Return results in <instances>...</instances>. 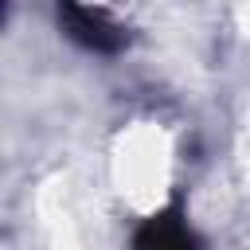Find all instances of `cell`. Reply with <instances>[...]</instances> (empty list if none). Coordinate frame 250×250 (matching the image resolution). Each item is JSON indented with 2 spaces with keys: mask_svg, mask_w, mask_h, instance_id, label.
<instances>
[{
  "mask_svg": "<svg viewBox=\"0 0 250 250\" xmlns=\"http://www.w3.org/2000/svg\"><path fill=\"white\" fill-rule=\"evenodd\" d=\"M59 23L78 47L98 51V55H113L129 43L125 27L117 20H109L102 8H90V4H78V0H59Z\"/></svg>",
  "mask_w": 250,
  "mask_h": 250,
  "instance_id": "6da1fadb",
  "label": "cell"
},
{
  "mask_svg": "<svg viewBox=\"0 0 250 250\" xmlns=\"http://www.w3.org/2000/svg\"><path fill=\"white\" fill-rule=\"evenodd\" d=\"M137 250H199L188 219L180 207H168L160 215H152L141 230H137Z\"/></svg>",
  "mask_w": 250,
  "mask_h": 250,
  "instance_id": "7a4b0ae2",
  "label": "cell"
}]
</instances>
